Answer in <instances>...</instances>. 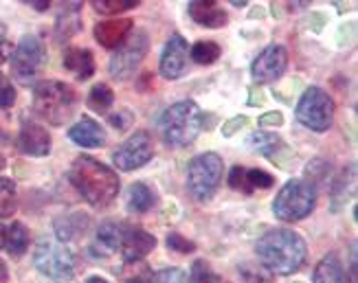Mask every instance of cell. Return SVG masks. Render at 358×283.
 I'll return each mask as SVG.
<instances>
[{
	"label": "cell",
	"instance_id": "obj_1",
	"mask_svg": "<svg viewBox=\"0 0 358 283\" xmlns=\"http://www.w3.org/2000/svg\"><path fill=\"white\" fill-rule=\"evenodd\" d=\"M69 180L90 207L106 209L119 196L121 180L113 167L92 156H77L69 169Z\"/></svg>",
	"mask_w": 358,
	"mask_h": 283
},
{
	"label": "cell",
	"instance_id": "obj_2",
	"mask_svg": "<svg viewBox=\"0 0 358 283\" xmlns=\"http://www.w3.org/2000/svg\"><path fill=\"white\" fill-rule=\"evenodd\" d=\"M257 257L273 275H292L306 263L308 246L299 233L290 228H271L257 242Z\"/></svg>",
	"mask_w": 358,
	"mask_h": 283
},
{
	"label": "cell",
	"instance_id": "obj_3",
	"mask_svg": "<svg viewBox=\"0 0 358 283\" xmlns=\"http://www.w3.org/2000/svg\"><path fill=\"white\" fill-rule=\"evenodd\" d=\"M75 108L77 92L73 86L57 80H44L36 84L34 110L42 121L51 125H64L75 115Z\"/></svg>",
	"mask_w": 358,
	"mask_h": 283
},
{
	"label": "cell",
	"instance_id": "obj_4",
	"mask_svg": "<svg viewBox=\"0 0 358 283\" xmlns=\"http://www.w3.org/2000/svg\"><path fill=\"white\" fill-rule=\"evenodd\" d=\"M202 117L205 115H202V110L198 108L196 101L185 99L169 106L159 123L165 143L172 147L192 145L202 130Z\"/></svg>",
	"mask_w": 358,
	"mask_h": 283
},
{
	"label": "cell",
	"instance_id": "obj_5",
	"mask_svg": "<svg viewBox=\"0 0 358 283\" xmlns=\"http://www.w3.org/2000/svg\"><path fill=\"white\" fill-rule=\"evenodd\" d=\"M317 207V187L308 180H288L273 202V213L282 222H299Z\"/></svg>",
	"mask_w": 358,
	"mask_h": 283
},
{
	"label": "cell",
	"instance_id": "obj_6",
	"mask_svg": "<svg viewBox=\"0 0 358 283\" xmlns=\"http://www.w3.org/2000/svg\"><path fill=\"white\" fill-rule=\"evenodd\" d=\"M224 176V163L215 152H205L192 159L187 169V187L198 202H207L220 189Z\"/></svg>",
	"mask_w": 358,
	"mask_h": 283
},
{
	"label": "cell",
	"instance_id": "obj_7",
	"mask_svg": "<svg viewBox=\"0 0 358 283\" xmlns=\"http://www.w3.org/2000/svg\"><path fill=\"white\" fill-rule=\"evenodd\" d=\"M34 263L44 277L57 283H66L75 277V257L59 240H40L34 250Z\"/></svg>",
	"mask_w": 358,
	"mask_h": 283
},
{
	"label": "cell",
	"instance_id": "obj_8",
	"mask_svg": "<svg viewBox=\"0 0 358 283\" xmlns=\"http://www.w3.org/2000/svg\"><path fill=\"white\" fill-rule=\"evenodd\" d=\"M294 117L303 128L313 132H328L334 123V101L328 92L319 86L308 88L294 108Z\"/></svg>",
	"mask_w": 358,
	"mask_h": 283
},
{
	"label": "cell",
	"instance_id": "obj_9",
	"mask_svg": "<svg viewBox=\"0 0 358 283\" xmlns=\"http://www.w3.org/2000/svg\"><path fill=\"white\" fill-rule=\"evenodd\" d=\"M9 57H11V75L20 84L29 86L44 66V59H46L44 42L38 36H24L18 42V46L11 51Z\"/></svg>",
	"mask_w": 358,
	"mask_h": 283
},
{
	"label": "cell",
	"instance_id": "obj_10",
	"mask_svg": "<svg viewBox=\"0 0 358 283\" xmlns=\"http://www.w3.org/2000/svg\"><path fill=\"white\" fill-rule=\"evenodd\" d=\"M150 49V38H148V31H136L132 34L126 42H123L117 53L110 59V75L115 80H128L132 77L138 68V64L143 61V57L148 55Z\"/></svg>",
	"mask_w": 358,
	"mask_h": 283
},
{
	"label": "cell",
	"instance_id": "obj_11",
	"mask_svg": "<svg viewBox=\"0 0 358 283\" xmlns=\"http://www.w3.org/2000/svg\"><path fill=\"white\" fill-rule=\"evenodd\" d=\"M152 156H154V138L150 136V132L138 130L113 152V163L121 171H134L148 165L152 161Z\"/></svg>",
	"mask_w": 358,
	"mask_h": 283
},
{
	"label": "cell",
	"instance_id": "obj_12",
	"mask_svg": "<svg viewBox=\"0 0 358 283\" xmlns=\"http://www.w3.org/2000/svg\"><path fill=\"white\" fill-rule=\"evenodd\" d=\"M288 68V51L282 44L266 46L251 64V75L257 84H273Z\"/></svg>",
	"mask_w": 358,
	"mask_h": 283
},
{
	"label": "cell",
	"instance_id": "obj_13",
	"mask_svg": "<svg viewBox=\"0 0 358 283\" xmlns=\"http://www.w3.org/2000/svg\"><path fill=\"white\" fill-rule=\"evenodd\" d=\"M157 248V238L148 233L141 226H132L123 222L121 226V240H119V250L126 263H136L143 261L152 250Z\"/></svg>",
	"mask_w": 358,
	"mask_h": 283
},
{
	"label": "cell",
	"instance_id": "obj_14",
	"mask_svg": "<svg viewBox=\"0 0 358 283\" xmlns=\"http://www.w3.org/2000/svg\"><path fill=\"white\" fill-rule=\"evenodd\" d=\"M187 64H189V44L180 34H174L161 53L159 71L165 80H180L187 71Z\"/></svg>",
	"mask_w": 358,
	"mask_h": 283
},
{
	"label": "cell",
	"instance_id": "obj_15",
	"mask_svg": "<svg viewBox=\"0 0 358 283\" xmlns=\"http://www.w3.org/2000/svg\"><path fill=\"white\" fill-rule=\"evenodd\" d=\"M248 147H251L253 152L266 156V159H271L277 167L282 169H290L288 167V159H290V150L286 145V140L275 134V132H268V130H257L253 132L251 136H248Z\"/></svg>",
	"mask_w": 358,
	"mask_h": 283
},
{
	"label": "cell",
	"instance_id": "obj_16",
	"mask_svg": "<svg viewBox=\"0 0 358 283\" xmlns=\"http://www.w3.org/2000/svg\"><path fill=\"white\" fill-rule=\"evenodd\" d=\"M18 150L27 156H36V159H42V156L51 154V134L46 128H42L40 123L34 121H24L20 134H18Z\"/></svg>",
	"mask_w": 358,
	"mask_h": 283
},
{
	"label": "cell",
	"instance_id": "obj_17",
	"mask_svg": "<svg viewBox=\"0 0 358 283\" xmlns=\"http://www.w3.org/2000/svg\"><path fill=\"white\" fill-rule=\"evenodd\" d=\"M134 31V22L130 18H113L95 24V40L103 46V49H119Z\"/></svg>",
	"mask_w": 358,
	"mask_h": 283
},
{
	"label": "cell",
	"instance_id": "obj_18",
	"mask_svg": "<svg viewBox=\"0 0 358 283\" xmlns=\"http://www.w3.org/2000/svg\"><path fill=\"white\" fill-rule=\"evenodd\" d=\"M189 18L198 22L200 27L207 29H222L229 24V15L227 11L215 3V0H192L189 7Z\"/></svg>",
	"mask_w": 358,
	"mask_h": 283
},
{
	"label": "cell",
	"instance_id": "obj_19",
	"mask_svg": "<svg viewBox=\"0 0 358 283\" xmlns=\"http://www.w3.org/2000/svg\"><path fill=\"white\" fill-rule=\"evenodd\" d=\"M69 138L73 140L75 145H80V147L95 150V147H103V143H106V130L101 128V125L95 119L82 117L69 130Z\"/></svg>",
	"mask_w": 358,
	"mask_h": 283
},
{
	"label": "cell",
	"instance_id": "obj_20",
	"mask_svg": "<svg viewBox=\"0 0 358 283\" xmlns=\"http://www.w3.org/2000/svg\"><path fill=\"white\" fill-rule=\"evenodd\" d=\"M64 68L73 73L77 80L86 82L95 75V55L82 46H69L64 51Z\"/></svg>",
	"mask_w": 358,
	"mask_h": 283
},
{
	"label": "cell",
	"instance_id": "obj_21",
	"mask_svg": "<svg viewBox=\"0 0 358 283\" xmlns=\"http://www.w3.org/2000/svg\"><path fill=\"white\" fill-rule=\"evenodd\" d=\"M313 283H352V277L343 261L338 259V255L330 253L317 263Z\"/></svg>",
	"mask_w": 358,
	"mask_h": 283
},
{
	"label": "cell",
	"instance_id": "obj_22",
	"mask_svg": "<svg viewBox=\"0 0 358 283\" xmlns=\"http://www.w3.org/2000/svg\"><path fill=\"white\" fill-rule=\"evenodd\" d=\"M157 204V194L145 182H132L128 189V211L130 213H148Z\"/></svg>",
	"mask_w": 358,
	"mask_h": 283
},
{
	"label": "cell",
	"instance_id": "obj_23",
	"mask_svg": "<svg viewBox=\"0 0 358 283\" xmlns=\"http://www.w3.org/2000/svg\"><path fill=\"white\" fill-rule=\"evenodd\" d=\"M5 248L11 257H22L29 248V231L22 222H13L5 233Z\"/></svg>",
	"mask_w": 358,
	"mask_h": 283
},
{
	"label": "cell",
	"instance_id": "obj_24",
	"mask_svg": "<svg viewBox=\"0 0 358 283\" xmlns=\"http://www.w3.org/2000/svg\"><path fill=\"white\" fill-rule=\"evenodd\" d=\"M192 59L196 61V64L200 66H209V64H215L217 59H220L222 55V49H220V44L217 42H211V40H200L192 46V51H189Z\"/></svg>",
	"mask_w": 358,
	"mask_h": 283
},
{
	"label": "cell",
	"instance_id": "obj_25",
	"mask_svg": "<svg viewBox=\"0 0 358 283\" xmlns=\"http://www.w3.org/2000/svg\"><path fill=\"white\" fill-rule=\"evenodd\" d=\"M80 5L82 3H69L66 11L57 18V38H71L80 31Z\"/></svg>",
	"mask_w": 358,
	"mask_h": 283
},
{
	"label": "cell",
	"instance_id": "obj_26",
	"mask_svg": "<svg viewBox=\"0 0 358 283\" xmlns=\"http://www.w3.org/2000/svg\"><path fill=\"white\" fill-rule=\"evenodd\" d=\"M86 103L90 110H95V113H106V110H110V106L115 103V92L108 84H95L88 92Z\"/></svg>",
	"mask_w": 358,
	"mask_h": 283
},
{
	"label": "cell",
	"instance_id": "obj_27",
	"mask_svg": "<svg viewBox=\"0 0 358 283\" xmlns=\"http://www.w3.org/2000/svg\"><path fill=\"white\" fill-rule=\"evenodd\" d=\"M18 209V191L9 178H0V217H11Z\"/></svg>",
	"mask_w": 358,
	"mask_h": 283
},
{
	"label": "cell",
	"instance_id": "obj_28",
	"mask_svg": "<svg viewBox=\"0 0 358 283\" xmlns=\"http://www.w3.org/2000/svg\"><path fill=\"white\" fill-rule=\"evenodd\" d=\"M90 5L101 15H121L123 11L136 9L141 0H92Z\"/></svg>",
	"mask_w": 358,
	"mask_h": 283
},
{
	"label": "cell",
	"instance_id": "obj_29",
	"mask_svg": "<svg viewBox=\"0 0 358 283\" xmlns=\"http://www.w3.org/2000/svg\"><path fill=\"white\" fill-rule=\"evenodd\" d=\"M152 279H154V273L143 261L126 263V268L121 273V283H152Z\"/></svg>",
	"mask_w": 358,
	"mask_h": 283
},
{
	"label": "cell",
	"instance_id": "obj_30",
	"mask_svg": "<svg viewBox=\"0 0 358 283\" xmlns=\"http://www.w3.org/2000/svg\"><path fill=\"white\" fill-rule=\"evenodd\" d=\"M240 277L242 283H273V273L264 268L262 263L246 261L240 266Z\"/></svg>",
	"mask_w": 358,
	"mask_h": 283
},
{
	"label": "cell",
	"instance_id": "obj_31",
	"mask_svg": "<svg viewBox=\"0 0 358 283\" xmlns=\"http://www.w3.org/2000/svg\"><path fill=\"white\" fill-rule=\"evenodd\" d=\"M187 277H189V283H222V279L217 277L207 259H196Z\"/></svg>",
	"mask_w": 358,
	"mask_h": 283
},
{
	"label": "cell",
	"instance_id": "obj_32",
	"mask_svg": "<svg viewBox=\"0 0 358 283\" xmlns=\"http://www.w3.org/2000/svg\"><path fill=\"white\" fill-rule=\"evenodd\" d=\"M246 182L251 187V191H255V189H271L275 184V178L264 169H246Z\"/></svg>",
	"mask_w": 358,
	"mask_h": 283
},
{
	"label": "cell",
	"instance_id": "obj_33",
	"mask_svg": "<svg viewBox=\"0 0 358 283\" xmlns=\"http://www.w3.org/2000/svg\"><path fill=\"white\" fill-rule=\"evenodd\" d=\"M167 248L176 250V253H180V255H189L196 250V244L192 240H187L182 233H169L167 235Z\"/></svg>",
	"mask_w": 358,
	"mask_h": 283
},
{
	"label": "cell",
	"instance_id": "obj_34",
	"mask_svg": "<svg viewBox=\"0 0 358 283\" xmlns=\"http://www.w3.org/2000/svg\"><path fill=\"white\" fill-rule=\"evenodd\" d=\"M229 187L236 189V191H240V194H246V196L253 194L251 187H248V182H246V169L240 165L229 171Z\"/></svg>",
	"mask_w": 358,
	"mask_h": 283
},
{
	"label": "cell",
	"instance_id": "obj_35",
	"mask_svg": "<svg viewBox=\"0 0 358 283\" xmlns=\"http://www.w3.org/2000/svg\"><path fill=\"white\" fill-rule=\"evenodd\" d=\"M15 88H13V84H11V80L7 75H3L0 73V108H11L13 103H15Z\"/></svg>",
	"mask_w": 358,
	"mask_h": 283
},
{
	"label": "cell",
	"instance_id": "obj_36",
	"mask_svg": "<svg viewBox=\"0 0 358 283\" xmlns=\"http://www.w3.org/2000/svg\"><path fill=\"white\" fill-rule=\"evenodd\" d=\"M108 123H110L115 130H119V132H126L128 128H132V123H134V115L130 113L128 108H123V110H117L115 115L108 117Z\"/></svg>",
	"mask_w": 358,
	"mask_h": 283
},
{
	"label": "cell",
	"instance_id": "obj_37",
	"mask_svg": "<svg viewBox=\"0 0 358 283\" xmlns=\"http://www.w3.org/2000/svg\"><path fill=\"white\" fill-rule=\"evenodd\" d=\"M152 283H189V277H187L180 268H165L154 275Z\"/></svg>",
	"mask_w": 358,
	"mask_h": 283
},
{
	"label": "cell",
	"instance_id": "obj_38",
	"mask_svg": "<svg viewBox=\"0 0 358 283\" xmlns=\"http://www.w3.org/2000/svg\"><path fill=\"white\" fill-rule=\"evenodd\" d=\"M248 125V117H244V115H240V117H233V119H229L224 125H222V136H233V134H238L242 128H246Z\"/></svg>",
	"mask_w": 358,
	"mask_h": 283
},
{
	"label": "cell",
	"instance_id": "obj_39",
	"mask_svg": "<svg viewBox=\"0 0 358 283\" xmlns=\"http://www.w3.org/2000/svg\"><path fill=\"white\" fill-rule=\"evenodd\" d=\"M259 128H279V125L284 123V115L279 113V110H273V113H266L259 117Z\"/></svg>",
	"mask_w": 358,
	"mask_h": 283
},
{
	"label": "cell",
	"instance_id": "obj_40",
	"mask_svg": "<svg viewBox=\"0 0 358 283\" xmlns=\"http://www.w3.org/2000/svg\"><path fill=\"white\" fill-rule=\"evenodd\" d=\"M9 55H11V44L5 42V40H0V66L5 64Z\"/></svg>",
	"mask_w": 358,
	"mask_h": 283
},
{
	"label": "cell",
	"instance_id": "obj_41",
	"mask_svg": "<svg viewBox=\"0 0 358 283\" xmlns=\"http://www.w3.org/2000/svg\"><path fill=\"white\" fill-rule=\"evenodd\" d=\"M264 101H266V97H264V92H262V90L257 92V88H251V99H248V103H251V106H262Z\"/></svg>",
	"mask_w": 358,
	"mask_h": 283
},
{
	"label": "cell",
	"instance_id": "obj_42",
	"mask_svg": "<svg viewBox=\"0 0 358 283\" xmlns=\"http://www.w3.org/2000/svg\"><path fill=\"white\" fill-rule=\"evenodd\" d=\"M27 5H34L38 11H44V9H49V0H34V3H27Z\"/></svg>",
	"mask_w": 358,
	"mask_h": 283
},
{
	"label": "cell",
	"instance_id": "obj_43",
	"mask_svg": "<svg viewBox=\"0 0 358 283\" xmlns=\"http://www.w3.org/2000/svg\"><path fill=\"white\" fill-rule=\"evenodd\" d=\"M5 233H7V226L0 224V250L5 248Z\"/></svg>",
	"mask_w": 358,
	"mask_h": 283
},
{
	"label": "cell",
	"instance_id": "obj_44",
	"mask_svg": "<svg viewBox=\"0 0 358 283\" xmlns=\"http://www.w3.org/2000/svg\"><path fill=\"white\" fill-rule=\"evenodd\" d=\"M86 283H110V281L103 279V277H88V279H86Z\"/></svg>",
	"mask_w": 358,
	"mask_h": 283
},
{
	"label": "cell",
	"instance_id": "obj_45",
	"mask_svg": "<svg viewBox=\"0 0 358 283\" xmlns=\"http://www.w3.org/2000/svg\"><path fill=\"white\" fill-rule=\"evenodd\" d=\"M0 281H7V268L3 261H0Z\"/></svg>",
	"mask_w": 358,
	"mask_h": 283
},
{
	"label": "cell",
	"instance_id": "obj_46",
	"mask_svg": "<svg viewBox=\"0 0 358 283\" xmlns=\"http://www.w3.org/2000/svg\"><path fill=\"white\" fill-rule=\"evenodd\" d=\"M5 165H7V161H5V156H3V154H0V171H3V169H5Z\"/></svg>",
	"mask_w": 358,
	"mask_h": 283
},
{
	"label": "cell",
	"instance_id": "obj_47",
	"mask_svg": "<svg viewBox=\"0 0 358 283\" xmlns=\"http://www.w3.org/2000/svg\"><path fill=\"white\" fill-rule=\"evenodd\" d=\"M0 136H3V130H0Z\"/></svg>",
	"mask_w": 358,
	"mask_h": 283
}]
</instances>
